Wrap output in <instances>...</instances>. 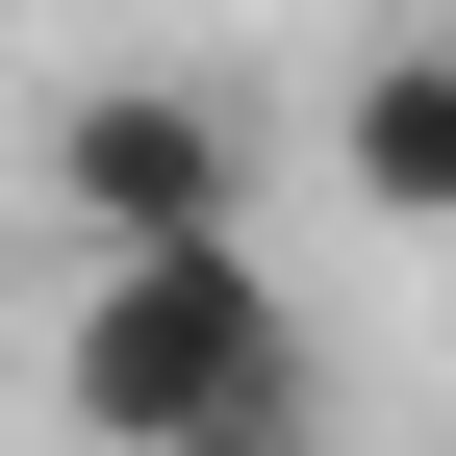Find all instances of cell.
Returning a JSON list of instances; mask_svg holds the SVG:
<instances>
[{
  "instance_id": "7a4b0ae2",
  "label": "cell",
  "mask_w": 456,
  "mask_h": 456,
  "mask_svg": "<svg viewBox=\"0 0 456 456\" xmlns=\"http://www.w3.org/2000/svg\"><path fill=\"white\" fill-rule=\"evenodd\" d=\"M51 228H77V254L254 228V102H228L203 51H102V77H51Z\"/></svg>"
},
{
  "instance_id": "3957f363",
  "label": "cell",
  "mask_w": 456,
  "mask_h": 456,
  "mask_svg": "<svg viewBox=\"0 0 456 456\" xmlns=\"http://www.w3.org/2000/svg\"><path fill=\"white\" fill-rule=\"evenodd\" d=\"M330 178H355L380 228H456V26H380L355 102H330Z\"/></svg>"
},
{
  "instance_id": "6da1fadb",
  "label": "cell",
  "mask_w": 456,
  "mask_h": 456,
  "mask_svg": "<svg viewBox=\"0 0 456 456\" xmlns=\"http://www.w3.org/2000/svg\"><path fill=\"white\" fill-rule=\"evenodd\" d=\"M51 406H77V456H330V355L254 228H178V254H77Z\"/></svg>"
}]
</instances>
